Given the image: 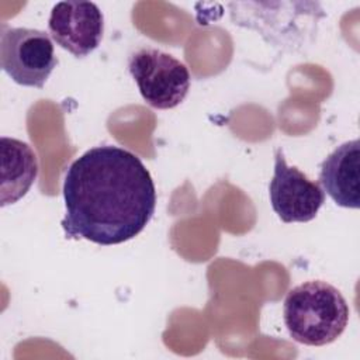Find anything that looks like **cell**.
Returning a JSON list of instances; mask_svg holds the SVG:
<instances>
[{"label": "cell", "instance_id": "cell-2", "mask_svg": "<svg viewBox=\"0 0 360 360\" xmlns=\"http://www.w3.org/2000/svg\"><path fill=\"white\" fill-rule=\"evenodd\" d=\"M283 315L292 340L307 346H325L345 332L350 309L336 287L311 280L287 292Z\"/></svg>", "mask_w": 360, "mask_h": 360}, {"label": "cell", "instance_id": "cell-8", "mask_svg": "<svg viewBox=\"0 0 360 360\" xmlns=\"http://www.w3.org/2000/svg\"><path fill=\"white\" fill-rule=\"evenodd\" d=\"M0 204L6 207L22 198L38 176V160L31 146L22 141L1 136Z\"/></svg>", "mask_w": 360, "mask_h": 360}, {"label": "cell", "instance_id": "cell-3", "mask_svg": "<svg viewBox=\"0 0 360 360\" xmlns=\"http://www.w3.org/2000/svg\"><path fill=\"white\" fill-rule=\"evenodd\" d=\"M128 70L142 98L153 108L177 107L190 90V72L183 62L158 48L143 46L131 53Z\"/></svg>", "mask_w": 360, "mask_h": 360}, {"label": "cell", "instance_id": "cell-1", "mask_svg": "<svg viewBox=\"0 0 360 360\" xmlns=\"http://www.w3.org/2000/svg\"><path fill=\"white\" fill-rule=\"evenodd\" d=\"M63 200L66 238L110 246L143 231L155 212L156 188L136 155L115 145H101L69 166Z\"/></svg>", "mask_w": 360, "mask_h": 360}, {"label": "cell", "instance_id": "cell-5", "mask_svg": "<svg viewBox=\"0 0 360 360\" xmlns=\"http://www.w3.org/2000/svg\"><path fill=\"white\" fill-rule=\"evenodd\" d=\"M269 195L273 211L285 224L314 219L325 202L323 188L295 166H288L280 148L274 152Z\"/></svg>", "mask_w": 360, "mask_h": 360}, {"label": "cell", "instance_id": "cell-7", "mask_svg": "<svg viewBox=\"0 0 360 360\" xmlns=\"http://www.w3.org/2000/svg\"><path fill=\"white\" fill-rule=\"evenodd\" d=\"M319 183L326 194L343 208L360 207V141L339 145L322 163Z\"/></svg>", "mask_w": 360, "mask_h": 360}, {"label": "cell", "instance_id": "cell-6", "mask_svg": "<svg viewBox=\"0 0 360 360\" xmlns=\"http://www.w3.org/2000/svg\"><path fill=\"white\" fill-rule=\"evenodd\" d=\"M48 30L60 48L84 58L101 44L104 17L91 1H59L52 7Z\"/></svg>", "mask_w": 360, "mask_h": 360}, {"label": "cell", "instance_id": "cell-4", "mask_svg": "<svg viewBox=\"0 0 360 360\" xmlns=\"http://www.w3.org/2000/svg\"><path fill=\"white\" fill-rule=\"evenodd\" d=\"M58 65L53 44L45 31L3 27L0 35V66L13 82L42 89Z\"/></svg>", "mask_w": 360, "mask_h": 360}]
</instances>
